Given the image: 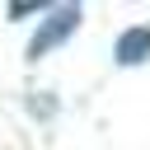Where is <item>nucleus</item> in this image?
Segmentation results:
<instances>
[{
  "instance_id": "nucleus-2",
  "label": "nucleus",
  "mask_w": 150,
  "mask_h": 150,
  "mask_svg": "<svg viewBox=\"0 0 150 150\" xmlns=\"http://www.w3.org/2000/svg\"><path fill=\"white\" fill-rule=\"evenodd\" d=\"M150 56V28H127L122 38H117V61L122 66H136V61H145Z\"/></svg>"
},
{
  "instance_id": "nucleus-1",
  "label": "nucleus",
  "mask_w": 150,
  "mask_h": 150,
  "mask_svg": "<svg viewBox=\"0 0 150 150\" xmlns=\"http://www.w3.org/2000/svg\"><path fill=\"white\" fill-rule=\"evenodd\" d=\"M75 23H80V9H75V5H61V9H56V14H52V19H47L38 33H33V42H28V56L38 61V56H42V52H52L56 42H66V38L75 33Z\"/></svg>"
}]
</instances>
